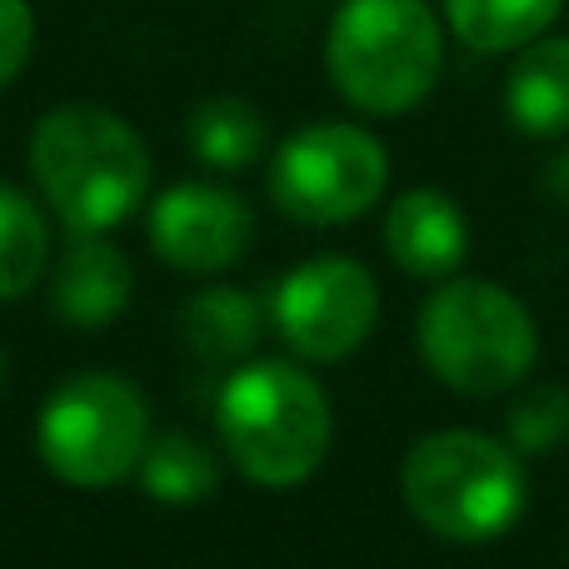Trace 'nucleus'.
<instances>
[{
    "label": "nucleus",
    "instance_id": "obj_18",
    "mask_svg": "<svg viewBox=\"0 0 569 569\" xmlns=\"http://www.w3.org/2000/svg\"><path fill=\"white\" fill-rule=\"evenodd\" d=\"M569 435V390L560 385H535L510 410V440L520 455H545Z\"/></svg>",
    "mask_w": 569,
    "mask_h": 569
},
{
    "label": "nucleus",
    "instance_id": "obj_13",
    "mask_svg": "<svg viewBox=\"0 0 569 569\" xmlns=\"http://www.w3.org/2000/svg\"><path fill=\"white\" fill-rule=\"evenodd\" d=\"M440 6L460 46L480 56H505L540 40L560 20L565 0H440Z\"/></svg>",
    "mask_w": 569,
    "mask_h": 569
},
{
    "label": "nucleus",
    "instance_id": "obj_12",
    "mask_svg": "<svg viewBox=\"0 0 569 569\" xmlns=\"http://www.w3.org/2000/svg\"><path fill=\"white\" fill-rule=\"evenodd\" d=\"M505 110L520 136H569V36H540L520 50L505 80Z\"/></svg>",
    "mask_w": 569,
    "mask_h": 569
},
{
    "label": "nucleus",
    "instance_id": "obj_4",
    "mask_svg": "<svg viewBox=\"0 0 569 569\" xmlns=\"http://www.w3.org/2000/svg\"><path fill=\"white\" fill-rule=\"evenodd\" d=\"M330 80L365 116H405L435 90L445 26L430 0H345L325 36Z\"/></svg>",
    "mask_w": 569,
    "mask_h": 569
},
{
    "label": "nucleus",
    "instance_id": "obj_11",
    "mask_svg": "<svg viewBox=\"0 0 569 569\" xmlns=\"http://www.w3.org/2000/svg\"><path fill=\"white\" fill-rule=\"evenodd\" d=\"M130 290H136L130 260L100 236H76L70 240V250L60 256V266H56V280H50L56 315L66 325H80V330L110 325L130 305Z\"/></svg>",
    "mask_w": 569,
    "mask_h": 569
},
{
    "label": "nucleus",
    "instance_id": "obj_7",
    "mask_svg": "<svg viewBox=\"0 0 569 569\" xmlns=\"http://www.w3.org/2000/svg\"><path fill=\"white\" fill-rule=\"evenodd\" d=\"M385 180H390V156L370 130L320 120L295 130L276 150L270 196L300 226H345L385 196Z\"/></svg>",
    "mask_w": 569,
    "mask_h": 569
},
{
    "label": "nucleus",
    "instance_id": "obj_9",
    "mask_svg": "<svg viewBox=\"0 0 569 569\" xmlns=\"http://www.w3.org/2000/svg\"><path fill=\"white\" fill-rule=\"evenodd\" d=\"M256 240V216L236 190L220 186H170L150 206V246L166 266L186 276L230 270Z\"/></svg>",
    "mask_w": 569,
    "mask_h": 569
},
{
    "label": "nucleus",
    "instance_id": "obj_5",
    "mask_svg": "<svg viewBox=\"0 0 569 569\" xmlns=\"http://www.w3.org/2000/svg\"><path fill=\"white\" fill-rule=\"evenodd\" d=\"M420 355L460 395H500L535 370L540 330L515 290L495 280H445L420 310Z\"/></svg>",
    "mask_w": 569,
    "mask_h": 569
},
{
    "label": "nucleus",
    "instance_id": "obj_8",
    "mask_svg": "<svg viewBox=\"0 0 569 569\" xmlns=\"http://www.w3.org/2000/svg\"><path fill=\"white\" fill-rule=\"evenodd\" d=\"M270 315H276L280 340L300 360L335 365L370 340L380 320V284L360 260L320 256L276 284Z\"/></svg>",
    "mask_w": 569,
    "mask_h": 569
},
{
    "label": "nucleus",
    "instance_id": "obj_21",
    "mask_svg": "<svg viewBox=\"0 0 569 569\" xmlns=\"http://www.w3.org/2000/svg\"><path fill=\"white\" fill-rule=\"evenodd\" d=\"M0 380H6V355H0Z\"/></svg>",
    "mask_w": 569,
    "mask_h": 569
},
{
    "label": "nucleus",
    "instance_id": "obj_17",
    "mask_svg": "<svg viewBox=\"0 0 569 569\" xmlns=\"http://www.w3.org/2000/svg\"><path fill=\"white\" fill-rule=\"evenodd\" d=\"M190 150L216 170H240L266 150V120L236 96H216L190 116Z\"/></svg>",
    "mask_w": 569,
    "mask_h": 569
},
{
    "label": "nucleus",
    "instance_id": "obj_14",
    "mask_svg": "<svg viewBox=\"0 0 569 569\" xmlns=\"http://www.w3.org/2000/svg\"><path fill=\"white\" fill-rule=\"evenodd\" d=\"M260 305L250 290L236 284H216V290H200L196 300L180 310V330H186L190 350L210 365H236L256 350L260 340Z\"/></svg>",
    "mask_w": 569,
    "mask_h": 569
},
{
    "label": "nucleus",
    "instance_id": "obj_6",
    "mask_svg": "<svg viewBox=\"0 0 569 569\" xmlns=\"http://www.w3.org/2000/svg\"><path fill=\"white\" fill-rule=\"evenodd\" d=\"M150 445V415L126 375H70L46 400L36 425V450L56 480L76 490H106L140 470Z\"/></svg>",
    "mask_w": 569,
    "mask_h": 569
},
{
    "label": "nucleus",
    "instance_id": "obj_15",
    "mask_svg": "<svg viewBox=\"0 0 569 569\" xmlns=\"http://www.w3.org/2000/svg\"><path fill=\"white\" fill-rule=\"evenodd\" d=\"M140 485L160 505H200L220 490V465L190 435H160L140 455Z\"/></svg>",
    "mask_w": 569,
    "mask_h": 569
},
{
    "label": "nucleus",
    "instance_id": "obj_2",
    "mask_svg": "<svg viewBox=\"0 0 569 569\" xmlns=\"http://www.w3.org/2000/svg\"><path fill=\"white\" fill-rule=\"evenodd\" d=\"M216 425L236 470L266 490L305 485L335 440L330 395L290 360L240 365L220 385Z\"/></svg>",
    "mask_w": 569,
    "mask_h": 569
},
{
    "label": "nucleus",
    "instance_id": "obj_19",
    "mask_svg": "<svg viewBox=\"0 0 569 569\" xmlns=\"http://www.w3.org/2000/svg\"><path fill=\"white\" fill-rule=\"evenodd\" d=\"M30 50H36V16H30V0H0V90L26 70Z\"/></svg>",
    "mask_w": 569,
    "mask_h": 569
},
{
    "label": "nucleus",
    "instance_id": "obj_1",
    "mask_svg": "<svg viewBox=\"0 0 569 569\" xmlns=\"http://www.w3.org/2000/svg\"><path fill=\"white\" fill-rule=\"evenodd\" d=\"M30 176L70 236H106L146 206L150 150L116 110L60 106L30 136Z\"/></svg>",
    "mask_w": 569,
    "mask_h": 569
},
{
    "label": "nucleus",
    "instance_id": "obj_16",
    "mask_svg": "<svg viewBox=\"0 0 569 569\" xmlns=\"http://www.w3.org/2000/svg\"><path fill=\"white\" fill-rule=\"evenodd\" d=\"M50 260V230L36 200L0 186V305L36 290Z\"/></svg>",
    "mask_w": 569,
    "mask_h": 569
},
{
    "label": "nucleus",
    "instance_id": "obj_3",
    "mask_svg": "<svg viewBox=\"0 0 569 569\" xmlns=\"http://www.w3.org/2000/svg\"><path fill=\"white\" fill-rule=\"evenodd\" d=\"M400 495L435 540L485 545L525 515L530 475L525 455L495 435L440 430L405 455Z\"/></svg>",
    "mask_w": 569,
    "mask_h": 569
},
{
    "label": "nucleus",
    "instance_id": "obj_20",
    "mask_svg": "<svg viewBox=\"0 0 569 569\" xmlns=\"http://www.w3.org/2000/svg\"><path fill=\"white\" fill-rule=\"evenodd\" d=\"M545 190H550L560 206H569V150H560V156L545 166Z\"/></svg>",
    "mask_w": 569,
    "mask_h": 569
},
{
    "label": "nucleus",
    "instance_id": "obj_10",
    "mask_svg": "<svg viewBox=\"0 0 569 569\" xmlns=\"http://www.w3.org/2000/svg\"><path fill=\"white\" fill-rule=\"evenodd\" d=\"M385 250L405 276L445 280L470 256V220L445 190H405L385 216Z\"/></svg>",
    "mask_w": 569,
    "mask_h": 569
}]
</instances>
